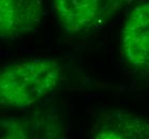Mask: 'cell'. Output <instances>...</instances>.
<instances>
[{"label": "cell", "mask_w": 149, "mask_h": 139, "mask_svg": "<svg viewBox=\"0 0 149 139\" xmlns=\"http://www.w3.org/2000/svg\"><path fill=\"white\" fill-rule=\"evenodd\" d=\"M61 78V66L51 59H31L8 65L0 75V102L27 109L49 94Z\"/></svg>", "instance_id": "6da1fadb"}, {"label": "cell", "mask_w": 149, "mask_h": 139, "mask_svg": "<svg viewBox=\"0 0 149 139\" xmlns=\"http://www.w3.org/2000/svg\"><path fill=\"white\" fill-rule=\"evenodd\" d=\"M134 0H53L60 26L71 33L89 32L105 25Z\"/></svg>", "instance_id": "7a4b0ae2"}, {"label": "cell", "mask_w": 149, "mask_h": 139, "mask_svg": "<svg viewBox=\"0 0 149 139\" xmlns=\"http://www.w3.org/2000/svg\"><path fill=\"white\" fill-rule=\"evenodd\" d=\"M121 53L129 65L149 74V1L134 8L121 32Z\"/></svg>", "instance_id": "3957f363"}, {"label": "cell", "mask_w": 149, "mask_h": 139, "mask_svg": "<svg viewBox=\"0 0 149 139\" xmlns=\"http://www.w3.org/2000/svg\"><path fill=\"white\" fill-rule=\"evenodd\" d=\"M43 15V0H0V37L16 40L34 31Z\"/></svg>", "instance_id": "277c9868"}, {"label": "cell", "mask_w": 149, "mask_h": 139, "mask_svg": "<svg viewBox=\"0 0 149 139\" xmlns=\"http://www.w3.org/2000/svg\"><path fill=\"white\" fill-rule=\"evenodd\" d=\"M93 139H149V120L133 111L112 109L99 115L90 131Z\"/></svg>", "instance_id": "5b68a950"}, {"label": "cell", "mask_w": 149, "mask_h": 139, "mask_svg": "<svg viewBox=\"0 0 149 139\" xmlns=\"http://www.w3.org/2000/svg\"><path fill=\"white\" fill-rule=\"evenodd\" d=\"M65 131L48 112L9 119L1 122V138H63Z\"/></svg>", "instance_id": "8992f818"}]
</instances>
